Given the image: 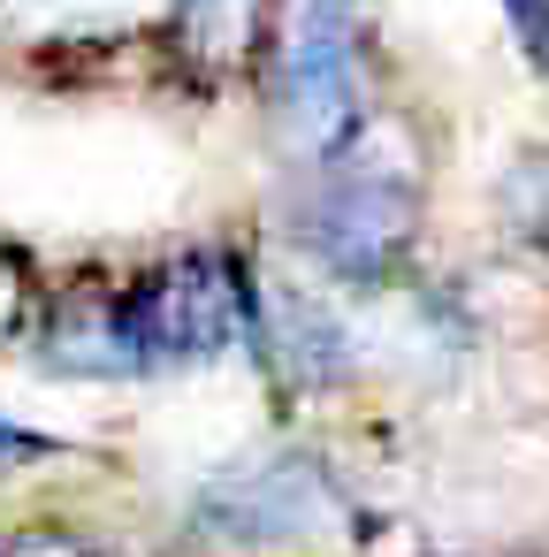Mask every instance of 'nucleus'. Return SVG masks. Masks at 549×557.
<instances>
[{"mask_svg":"<svg viewBox=\"0 0 549 557\" xmlns=\"http://www.w3.org/2000/svg\"><path fill=\"white\" fill-rule=\"evenodd\" d=\"M420 184L427 176H420L397 115H366V131L336 161L305 169V184L290 199V252L321 283L382 298L420 252V222H427Z\"/></svg>","mask_w":549,"mask_h":557,"instance_id":"nucleus-1","label":"nucleus"},{"mask_svg":"<svg viewBox=\"0 0 549 557\" xmlns=\"http://www.w3.org/2000/svg\"><path fill=\"white\" fill-rule=\"evenodd\" d=\"M366 9L359 0H267V47H260V108H267V138L298 161L321 169L336 161L366 115Z\"/></svg>","mask_w":549,"mask_h":557,"instance_id":"nucleus-2","label":"nucleus"},{"mask_svg":"<svg viewBox=\"0 0 549 557\" xmlns=\"http://www.w3.org/2000/svg\"><path fill=\"white\" fill-rule=\"evenodd\" d=\"M260 275L267 268L252 260V245H176L161 260L123 268L115 283H123V321H130L146 382L229 359L252 336Z\"/></svg>","mask_w":549,"mask_h":557,"instance_id":"nucleus-3","label":"nucleus"},{"mask_svg":"<svg viewBox=\"0 0 549 557\" xmlns=\"http://www.w3.org/2000/svg\"><path fill=\"white\" fill-rule=\"evenodd\" d=\"M191 527L222 549H321L351 534V488L305 443H275L229 473H214L191 504Z\"/></svg>","mask_w":549,"mask_h":557,"instance_id":"nucleus-4","label":"nucleus"},{"mask_svg":"<svg viewBox=\"0 0 549 557\" xmlns=\"http://www.w3.org/2000/svg\"><path fill=\"white\" fill-rule=\"evenodd\" d=\"M245 351H252V367L275 382L283 405H321V397L351 389L359 367H366L359 321H351L344 306H328L321 290L275 283V275H260V313H252Z\"/></svg>","mask_w":549,"mask_h":557,"instance_id":"nucleus-5","label":"nucleus"},{"mask_svg":"<svg viewBox=\"0 0 549 557\" xmlns=\"http://www.w3.org/2000/svg\"><path fill=\"white\" fill-rule=\"evenodd\" d=\"M24 351L39 359V374H62V382H146L115 275H77L62 290H39Z\"/></svg>","mask_w":549,"mask_h":557,"instance_id":"nucleus-6","label":"nucleus"},{"mask_svg":"<svg viewBox=\"0 0 549 557\" xmlns=\"http://www.w3.org/2000/svg\"><path fill=\"white\" fill-rule=\"evenodd\" d=\"M161 47H169V62H176L184 85L222 92V85H237V77L260 70V47H267V0H176Z\"/></svg>","mask_w":549,"mask_h":557,"instance_id":"nucleus-7","label":"nucleus"},{"mask_svg":"<svg viewBox=\"0 0 549 557\" xmlns=\"http://www.w3.org/2000/svg\"><path fill=\"white\" fill-rule=\"evenodd\" d=\"M511 237L549 268V146L511 169Z\"/></svg>","mask_w":549,"mask_h":557,"instance_id":"nucleus-8","label":"nucleus"},{"mask_svg":"<svg viewBox=\"0 0 549 557\" xmlns=\"http://www.w3.org/2000/svg\"><path fill=\"white\" fill-rule=\"evenodd\" d=\"M39 313V268L24 260V245L0 237V344H24Z\"/></svg>","mask_w":549,"mask_h":557,"instance_id":"nucleus-9","label":"nucleus"},{"mask_svg":"<svg viewBox=\"0 0 549 557\" xmlns=\"http://www.w3.org/2000/svg\"><path fill=\"white\" fill-rule=\"evenodd\" d=\"M496 9H503V24H511V39H519L526 70L549 77V0H496Z\"/></svg>","mask_w":549,"mask_h":557,"instance_id":"nucleus-10","label":"nucleus"},{"mask_svg":"<svg viewBox=\"0 0 549 557\" xmlns=\"http://www.w3.org/2000/svg\"><path fill=\"white\" fill-rule=\"evenodd\" d=\"M62 450H70L62 435H39V428H16V420H0V473L47 466V458H62Z\"/></svg>","mask_w":549,"mask_h":557,"instance_id":"nucleus-11","label":"nucleus"},{"mask_svg":"<svg viewBox=\"0 0 549 557\" xmlns=\"http://www.w3.org/2000/svg\"><path fill=\"white\" fill-rule=\"evenodd\" d=\"M0 557H100V549L85 534H70V527H24V534L0 542Z\"/></svg>","mask_w":549,"mask_h":557,"instance_id":"nucleus-12","label":"nucleus"},{"mask_svg":"<svg viewBox=\"0 0 549 557\" xmlns=\"http://www.w3.org/2000/svg\"><path fill=\"white\" fill-rule=\"evenodd\" d=\"M427 557H503V549H427Z\"/></svg>","mask_w":549,"mask_h":557,"instance_id":"nucleus-13","label":"nucleus"}]
</instances>
